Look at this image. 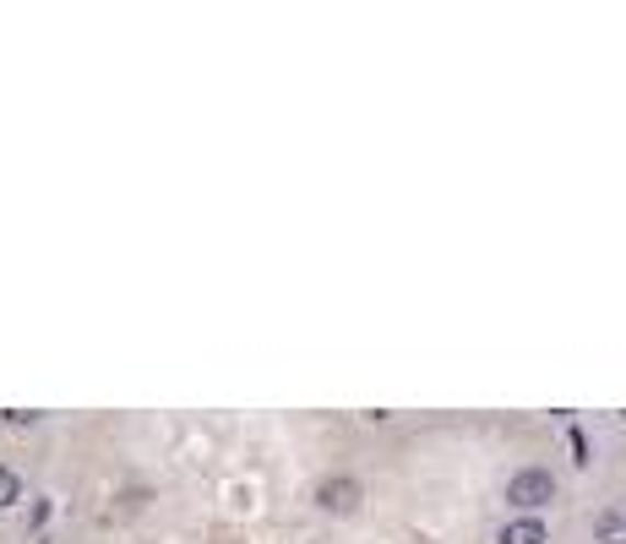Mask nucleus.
<instances>
[{
    "label": "nucleus",
    "mask_w": 626,
    "mask_h": 544,
    "mask_svg": "<svg viewBox=\"0 0 626 544\" xmlns=\"http://www.w3.org/2000/svg\"><path fill=\"white\" fill-rule=\"evenodd\" d=\"M507 501H512V507H523V512H534V507L556 501V479H550L545 468H523V474H512V479H507Z\"/></svg>",
    "instance_id": "1"
},
{
    "label": "nucleus",
    "mask_w": 626,
    "mask_h": 544,
    "mask_svg": "<svg viewBox=\"0 0 626 544\" xmlns=\"http://www.w3.org/2000/svg\"><path fill=\"white\" fill-rule=\"evenodd\" d=\"M16 501H22V479L0 463V512H5V507H16Z\"/></svg>",
    "instance_id": "5"
},
{
    "label": "nucleus",
    "mask_w": 626,
    "mask_h": 544,
    "mask_svg": "<svg viewBox=\"0 0 626 544\" xmlns=\"http://www.w3.org/2000/svg\"><path fill=\"white\" fill-rule=\"evenodd\" d=\"M594 540L600 544H626V501L605 507V512L594 518Z\"/></svg>",
    "instance_id": "3"
},
{
    "label": "nucleus",
    "mask_w": 626,
    "mask_h": 544,
    "mask_svg": "<svg viewBox=\"0 0 626 544\" xmlns=\"http://www.w3.org/2000/svg\"><path fill=\"white\" fill-rule=\"evenodd\" d=\"M496 544H550V534H545V523L539 518H517V523H507L501 529V540Z\"/></svg>",
    "instance_id": "4"
},
{
    "label": "nucleus",
    "mask_w": 626,
    "mask_h": 544,
    "mask_svg": "<svg viewBox=\"0 0 626 544\" xmlns=\"http://www.w3.org/2000/svg\"><path fill=\"white\" fill-rule=\"evenodd\" d=\"M316 507L343 518V512H354V507H360V485H354L349 474H332V479H321V485H316Z\"/></svg>",
    "instance_id": "2"
},
{
    "label": "nucleus",
    "mask_w": 626,
    "mask_h": 544,
    "mask_svg": "<svg viewBox=\"0 0 626 544\" xmlns=\"http://www.w3.org/2000/svg\"><path fill=\"white\" fill-rule=\"evenodd\" d=\"M622 419H626V413H622Z\"/></svg>",
    "instance_id": "6"
}]
</instances>
